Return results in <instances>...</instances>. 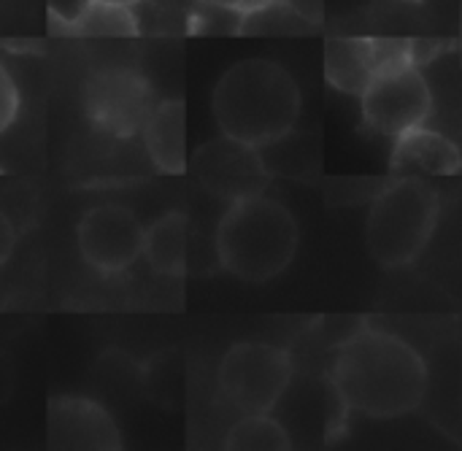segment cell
I'll use <instances>...</instances> for the list:
<instances>
[{
	"label": "cell",
	"instance_id": "obj_1",
	"mask_svg": "<svg viewBox=\"0 0 462 451\" xmlns=\"http://www.w3.org/2000/svg\"><path fill=\"white\" fill-rule=\"evenodd\" d=\"M330 387L346 411L371 419H398L422 406L430 373L425 357L409 341L387 330L360 327L338 344Z\"/></svg>",
	"mask_w": 462,
	"mask_h": 451
},
{
	"label": "cell",
	"instance_id": "obj_2",
	"mask_svg": "<svg viewBox=\"0 0 462 451\" xmlns=\"http://www.w3.org/2000/svg\"><path fill=\"white\" fill-rule=\"evenodd\" d=\"M300 108L303 97L295 76L268 57L230 65L211 92V111L222 135L257 149L287 138L300 119Z\"/></svg>",
	"mask_w": 462,
	"mask_h": 451
},
{
	"label": "cell",
	"instance_id": "obj_3",
	"mask_svg": "<svg viewBox=\"0 0 462 451\" xmlns=\"http://www.w3.org/2000/svg\"><path fill=\"white\" fill-rule=\"evenodd\" d=\"M298 244L295 214L265 192L233 200L217 227L219 265L246 284L279 279L292 265Z\"/></svg>",
	"mask_w": 462,
	"mask_h": 451
},
{
	"label": "cell",
	"instance_id": "obj_4",
	"mask_svg": "<svg viewBox=\"0 0 462 451\" xmlns=\"http://www.w3.org/2000/svg\"><path fill=\"white\" fill-rule=\"evenodd\" d=\"M441 216L439 192L417 176L384 187L365 219V244L382 268H406L422 257Z\"/></svg>",
	"mask_w": 462,
	"mask_h": 451
},
{
	"label": "cell",
	"instance_id": "obj_5",
	"mask_svg": "<svg viewBox=\"0 0 462 451\" xmlns=\"http://www.w3.org/2000/svg\"><path fill=\"white\" fill-rule=\"evenodd\" d=\"M292 384L290 352L271 344H236L219 363V398L238 414H271Z\"/></svg>",
	"mask_w": 462,
	"mask_h": 451
},
{
	"label": "cell",
	"instance_id": "obj_6",
	"mask_svg": "<svg viewBox=\"0 0 462 451\" xmlns=\"http://www.w3.org/2000/svg\"><path fill=\"white\" fill-rule=\"evenodd\" d=\"M360 108L365 124L379 135L398 138L401 133L425 124L433 114V92L414 54L382 65L360 95Z\"/></svg>",
	"mask_w": 462,
	"mask_h": 451
},
{
	"label": "cell",
	"instance_id": "obj_7",
	"mask_svg": "<svg viewBox=\"0 0 462 451\" xmlns=\"http://www.w3.org/2000/svg\"><path fill=\"white\" fill-rule=\"evenodd\" d=\"M81 106L89 124L111 138H133L154 111V89L130 65H103L81 84Z\"/></svg>",
	"mask_w": 462,
	"mask_h": 451
},
{
	"label": "cell",
	"instance_id": "obj_8",
	"mask_svg": "<svg viewBox=\"0 0 462 451\" xmlns=\"http://www.w3.org/2000/svg\"><path fill=\"white\" fill-rule=\"evenodd\" d=\"M143 235L146 227L138 216L114 203L89 208L76 227L81 260L103 276L127 271L143 254Z\"/></svg>",
	"mask_w": 462,
	"mask_h": 451
},
{
	"label": "cell",
	"instance_id": "obj_9",
	"mask_svg": "<svg viewBox=\"0 0 462 451\" xmlns=\"http://www.w3.org/2000/svg\"><path fill=\"white\" fill-rule=\"evenodd\" d=\"M189 165L195 179L203 184V189H208L211 195L227 203L263 195L271 181V170L260 149L227 135H219L203 143L200 149H195Z\"/></svg>",
	"mask_w": 462,
	"mask_h": 451
},
{
	"label": "cell",
	"instance_id": "obj_10",
	"mask_svg": "<svg viewBox=\"0 0 462 451\" xmlns=\"http://www.w3.org/2000/svg\"><path fill=\"white\" fill-rule=\"evenodd\" d=\"M411 54L406 41L382 38H328L325 41V78L346 95H363L374 73L395 57Z\"/></svg>",
	"mask_w": 462,
	"mask_h": 451
},
{
	"label": "cell",
	"instance_id": "obj_11",
	"mask_svg": "<svg viewBox=\"0 0 462 451\" xmlns=\"http://www.w3.org/2000/svg\"><path fill=\"white\" fill-rule=\"evenodd\" d=\"M51 449H119L122 436L111 414L89 398H51L49 403Z\"/></svg>",
	"mask_w": 462,
	"mask_h": 451
},
{
	"label": "cell",
	"instance_id": "obj_12",
	"mask_svg": "<svg viewBox=\"0 0 462 451\" xmlns=\"http://www.w3.org/2000/svg\"><path fill=\"white\" fill-rule=\"evenodd\" d=\"M390 168L393 173H422V176H455L462 170V154L457 143L439 130L425 124L393 138Z\"/></svg>",
	"mask_w": 462,
	"mask_h": 451
},
{
	"label": "cell",
	"instance_id": "obj_13",
	"mask_svg": "<svg viewBox=\"0 0 462 451\" xmlns=\"http://www.w3.org/2000/svg\"><path fill=\"white\" fill-rule=\"evenodd\" d=\"M146 154L160 173L179 176L187 170V108L181 100H162L143 124Z\"/></svg>",
	"mask_w": 462,
	"mask_h": 451
},
{
	"label": "cell",
	"instance_id": "obj_14",
	"mask_svg": "<svg viewBox=\"0 0 462 451\" xmlns=\"http://www.w3.org/2000/svg\"><path fill=\"white\" fill-rule=\"evenodd\" d=\"M51 30L73 38H133L138 35V19L127 5L84 0L73 14H51Z\"/></svg>",
	"mask_w": 462,
	"mask_h": 451
},
{
	"label": "cell",
	"instance_id": "obj_15",
	"mask_svg": "<svg viewBox=\"0 0 462 451\" xmlns=\"http://www.w3.org/2000/svg\"><path fill=\"white\" fill-rule=\"evenodd\" d=\"M189 249V222L181 211L162 214L143 235V257L160 276H184Z\"/></svg>",
	"mask_w": 462,
	"mask_h": 451
},
{
	"label": "cell",
	"instance_id": "obj_16",
	"mask_svg": "<svg viewBox=\"0 0 462 451\" xmlns=\"http://www.w3.org/2000/svg\"><path fill=\"white\" fill-rule=\"evenodd\" d=\"M227 449H290L292 438L271 414H246L225 438Z\"/></svg>",
	"mask_w": 462,
	"mask_h": 451
},
{
	"label": "cell",
	"instance_id": "obj_17",
	"mask_svg": "<svg viewBox=\"0 0 462 451\" xmlns=\"http://www.w3.org/2000/svg\"><path fill=\"white\" fill-rule=\"evenodd\" d=\"M19 87L11 76V70L0 62V133H5L16 114H19Z\"/></svg>",
	"mask_w": 462,
	"mask_h": 451
},
{
	"label": "cell",
	"instance_id": "obj_18",
	"mask_svg": "<svg viewBox=\"0 0 462 451\" xmlns=\"http://www.w3.org/2000/svg\"><path fill=\"white\" fill-rule=\"evenodd\" d=\"M203 8H214V11H222V14H230V16H238V19H249L276 3H284V0H198Z\"/></svg>",
	"mask_w": 462,
	"mask_h": 451
},
{
	"label": "cell",
	"instance_id": "obj_19",
	"mask_svg": "<svg viewBox=\"0 0 462 451\" xmlns=\"http://www.w3.org/2000/svg\"><path fill=\"white\" fill-rule=\"evenodd\" d=\"M14 382H16L14 363H11V357L0 349V406L11 398V392H14Z\"/></svg>",
	"mask_w": 462,
	"mask_h": 451
},
{
	"label": "cell",
	"instance_id": "obj_20",
	"mask_svg": "<svg viewBox=\"0 0 462 451\" xmlns=\"http://www.w3.org/2000/svg\"><path fill=\"white\" fill-rule=\"evenodd\" d=\"M14 246H16V230L11 225V219L0 211V265H5Z\"/></svg>",
	"mask_w": 462,
	"mask_h": 451
},
{
	"label": "cell",
	"instance_id": "obj_21",
	"mask_svg": "<svg viewBox=\"0 0 462 451\" xmlns=\"http://www.w3.org/2000/svg\"><path fill=\"white\" fill-rule=\"evenodd\" d=\"M100 3H114V5H127V8H135V5H141L143 0H100Z\"/></svg>",
	"mask_w": 462,
	"mask_h": 451
},
{
	"label": "cell",
	"instance_id": "obj_22",
	"mask_svg": "<svg viewBox=\"0 0 462 451\" xmlns=\"http://www.w3.org/2000/svg\"><path fill=\"white\" fill-rule=\"evenodd\" d=\"M395 3H409V5H420V3H425V0H395Z\"/></svg>",
	"mask_w": 462,
	"mask_h": 451
}]
</instances>
